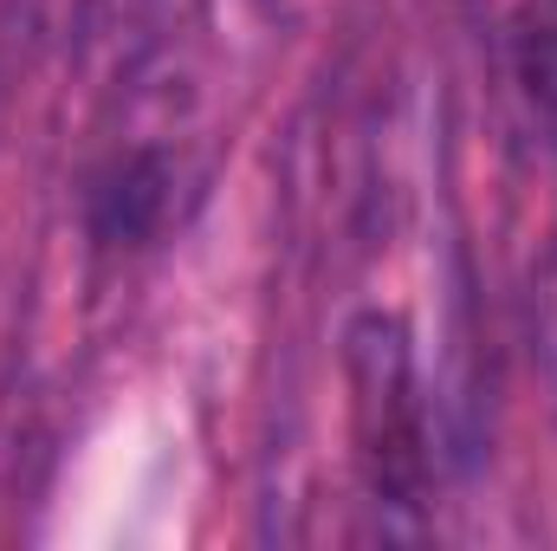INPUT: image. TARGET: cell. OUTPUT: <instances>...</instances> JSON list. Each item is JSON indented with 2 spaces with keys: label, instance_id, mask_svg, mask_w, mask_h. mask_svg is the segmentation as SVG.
<instances>
[{
  "label": "cell",
  "instance_id": "cell-1",
  "mask_svg": "<svg viewBox=\"0 0 557 551\" xmlns=\"http://www.w3.org/2000/svg\"><path fill=\"white\" fill-rule=\"evenodd\" d=\"M344 390L357 474L376 506H428L434 493V434L416 370V331L396 311H357L344 325Z\"/></svg>",
  "mask_w": 557,
  "mask_h": 551
},
{
  "label": "cell",
  "instance_id": "cell-2",
  "mask_svg": "<svg viewBox=\"0 0 557 551\" xmlns=\"http://www.w3.org/2000/svg\"><path fill=\"white\" fill-rule=\"evenodd\" d=\"M169 208H175V169H169L162 149H124V156H111L91 175V188H85V228L111 254L149 247L162 234Z\"/></svg>",
  "mask_w": 557,
  "mask_h": 551
},
{
  "label": "cell",
  "instance_id": "cell-3",
  "mask_svg": "<svg viewBox=\"0 0 557 551\" xmlns=\"http://www.w3.org/2000/svg\"><path fill=\"white\" fill-rule=\"evenodd\" d=\"M506 65L512 85L557 118V0H512L506 13Z\"/></svg>",
  "mask_w": 557,
  "mask_h": 551
}]
</instances>
